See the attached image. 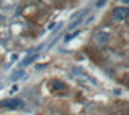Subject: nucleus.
Here are the masks:
<instances>
[{"label": "nucleus", "mask_w": 129, "mask_h": 115, "mask_svg": "<svg viewBox=\"0 0 129 115\" xmlns=\"http://www.w3.org/2000/svg\"><path fill=\"white\" fill-rule=\"evenodd\" d=\"M127 86H129V80H127Z\"/></svg>", "instance_id": "nucleus-11"}, {"label": "nucleus", "mask_w": 129, "mask_h": 115, "mask_svg": "<svg viewBox=\"0 0 129 115\" xmlns=\"http://www.w3.org/2000/svg\"><path fill=\"white\" fill-rule=\"evenodd\" d=\"M124 3H127V5H129V0H124Z\"/></svg>", "instance_id": "nucleus-10"}, {"label": "nucleus", "mask_w": 129, "mask_h": 115, "mask_svg": "<svg viewBox=\"0 0 129 115\" xmlns=\"http://www.w3.org/2000/svg\"><path fill=\"white\" fill-rule=\"evenodd\" d=\"M42 47H44V46H39V47H32L31 50L27 52V55H26V57L23 59V62H21L19 65H21V67H27V65H31L32 62H34V60H36V59L39 57V54H40V49H42Z\"/></svg>", "instance_id": "nucleus-1"}, {"label": "nucleus", "mask_w": 129, "mask_h": 115, "mask_svg": "<svg viewBox=\"0 0 129 115\" xmlns=\"http://www.w3.org/2000/svg\"><path fill=\"white\" fill-rule=\"evenodd\" d=\"M113 16H115L118 21H123V20H126L129 16V8H126V7H116L115 10H113Z\"/></svg>", "instance_id": "nucleus-3"}, {"label": "nucleus", "mask_w": 129, "mask_h": 115, "mask_svg": "<svg viewBox=\"0 0 129 115\" xmlns=\"http://www.w3.org/2000/svg\"><path fill=\"white\" fill-rule=\"evenodd\" d=\"M78 34H79V31H78V32H73V34H70V36H66V37H64V42H70V41H71L73 37H76Z\"/></svg>", "instance_id": "nucleus-8"}, {"label": "nucleus", "mask_w": 129, "mask_h": 115, "mask_svg": "<svg viewBox=\"0 0 129 115\" xmlns=\"http://www.w3.org/2000/svg\"><path fill=\"white\" fill-rule=\"evenodd\" d=\"M3 109H21L23 107V101L21 99H5L0 102Z\"/></svg>", "instance_id": "nucleus-2"}, {"label": "nucleus", "mask_w": 129, "mask_h": 115, "mask_svg": "<svg viewBox=\"0 0 129 115\" xmlns=\"http://www.w3.org/2000/svg\"><path fill=\"white\" fill-rule=\"evenodd\" d=\"M24 70H16V71L11 73V76H10V80L11 81H18V80H21V78H24Z\"/></svg>", "instance_id": "nucleus-7"}, {"label": "nucleus", "mask_w": 129, "mask_h": 115, "mask_svg": "<svg viewBox=\"0 0 129 115\" xmlns=\"http://www.w3.org/2000/svg\"><path fill=\"white\" fill-rule=\"evenodd\" d=\"M86 15H87V8H86V10H82L79 15H74V18H76V20H74V21H73V23H71L68 28H70V29H74L76 26H79V24H81V21L84 20V16H86Z\"/></svg>", "instance_id": "nucleus-4"}, {"label": "nucleus", "mask_w": 129, "mask_h": 115, "mask_svg": "<svg viewBox=\"0 0 129 115\" xmlns=\"http://www.w3.org/2000/svg\"><path fill=\"white\" fill-rule=\"evenodd\" d=\"M95 42L99 46H103V44L108 42V32H97L95 34Z\"/></svg>", "instance_id": "nucleus-5"}, {"label": "nucleus", "mask_w": 129, "mask_h": 115, "mask_svg": "<svg viewBox=\"0 0 129 115\" xmlns=\"http://www.w3.org/2000/svg\"><path fill=\"white\" fill-rule=\"evenodd\" d=\"M64 88H66V84L60 80H52L50 81V89H53V91H61Z\"/></svg>", "instance_id": "nucleus-6"}, {"label": "nucleus", "mask_w": 129, "mask_h": 115, "mask_svg": "<svg viewBox=\"0 0 129 115\" xmlns=\"http://www.w3.org/2000/svg\"><path fill=\"white\" fill-rule=\"evenodd\" d=\"M105 3H107V0H97V3H95V5H97V8H100V7H103Z\"/></svg>", "instance_id": "nucleus-9"}]
</instances>
